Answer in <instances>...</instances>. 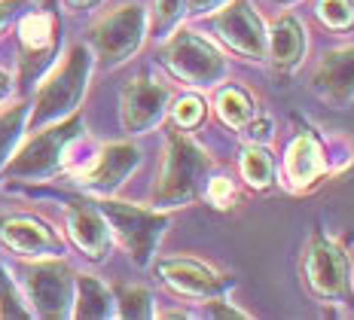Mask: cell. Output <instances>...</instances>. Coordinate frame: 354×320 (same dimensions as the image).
I'll list each match as a JSON object with an SVG mask.
<instances>
[{
	"label": "cell",
	"mask_w": 354,
	"mask_h": 320,
	"mask_svg": "<svg viewBox=\"0 0 354 320\" xmlns=\"http://www.w3.org/2000/svg\"><path fill=\"white\" fill-rule=\"evenodd\" d=\"M162 62L171 77L196 88H211L226 77V58L220 49L193 31H177L162 49Z\"/></svg>",
	"instance_id": "obj_7"
},
{
	"label": "cell",
	"mask_w": 354,
	"mask_h": 320,
	"mask_svg": "<svg viewBox=\"0 0 354 320\" xmlns=\"http://www.w3.org/2000/svg\"><path fill=\"white\" fill-rule=\"evenodd\" d=\"M183 16V0H156V12H153V34L165 37Z\"/></svg>",
	"instance_id": "obj_25"
},
{
	"label": "cell",
	"mask_w": 354,
	"mask_h": 320,
	"mask_svg": "<svg viewBox=\"0 0 354 320\" xmlns=\"http://www.w3.org/2000/svg\"><path fill=\"white\" fill-rule=\"evenodd\" d=\"M230 0H183V6H187V12H193V16H208V12L220 10V6H226Z\"/></svg>",
	"instance_id": "obj_31"
},
{
	"label": "cell",
	"mask_w": 354,
	"mask_h": 320,
	"mask_svg": "<svg viewBox=\"0 0 354 320\" xmlns=\"http://www.w3.org/2000/svg\"><path fill=\"white\" fill-rule=\"evenodd\" d=\"M241 174L254 189H269L275 180V162H272L269 150H263V144H250L241 153Z\"/></svg>",
	"instance_id": "obj_20"
},
{
	"label": "cell",
	"mask_w": 354,
	"mask_h": 320,
	"mask_svg": "<svg viewBox=\"0 0 354 320\" xmlns=\"http://www.w3.org/2000/svg\"><path fill=\"white\" fill-rule=\"evenodd\" d=\"M0 241L25 259L62 256V241H58V235L43 220L28 217V214L0 217Z\"/></svg>",
	"instance_id": "obj_15"
},
{
	"label": "cell",
	"mask_w": 354,
	"mask_h": 320,
	"mask_svg": "<svg viewBox=\"0 0 354 320\" xmlns=\"http://www.w3.org/2000/svg\"><path fill=\"white\" fill-rule=\"evenodd\" d=\"M327 174V159H324V147L315 131L302 129L297 138L290 140L284 156V177L290 189H312L321 177Z\"/></svg>",
	"instance_id": "obj_17"
},
{
	"label": "cell",
	"mask_w": 354,
	"mask_h": 320,
	"mask_svg": "<svg viewBox=\"0 0 354 320\" xmlns=\"http://www.w3.org/2000/svg\"><path fill=\"white\" fill-rule=\"evenodd\" d=\"M64 217H68V235L77 244V250L92 263H101L110 250V226L98 205L86 198H68Z\"/></svg>",
	"instance_id": "obj_14"
},
{
	"label": "cell",
	"mask_w": 354,
	"mask_h": 320,
	"mask_svg": "<svg viewBox=\"0 0 354 320\" xmlns=\"http://www.w3.org/2000/svg\"><path fill=\"white\" fill-rule=\"evenodd\" d=\"M208 171H211V159L196 140H189L180 131H168L165 159H162L159 180L153 186V205L156 207L189 205L202 192Z\"/></svg>",
	"instance_id": "obj_2"
},
{
	"label": "cell",
	"mask_w": 354,
	"mask_h": 320,
	"mask_svg": "<svg viewBox=\"0 0 354 320\" xmlns=\"http://www.w3.org/2000/svg\"><path fill=\"white\" fill-rule=\"evenodd\" d=\"M138 165H141V150L135 144H107L86 168H80L73 174V180L88 192L110 196L129 180V174Z\"/></svg>",
	"instance_id": "obj_13"
},
{
	"label": "cell",
	"mask_w": 354,
	"mask_h": 320,
	"mask_svg": "<svg viewBox=\"0 0 354 320\" xmlns=\"http://www.w3.org/2000/svg\"><path fill=\"white\" fill-rule=\"evenodd\" d=\"M116 305H120V317H153V296L144 287H122Z\"/></svg>",
	"instance_id": "obj_23"
},
{
	"label": "cell",
	"mask_w": 354,
	"mask_h": 320,
	"mask_svg": "<svg viewBox=\"0 0 354 320\" xmlns=\"http://www.w3.org/2000/svg\"><path fill=\"white\" fill-rule=\"evenodd\" d=\"M302 274L318 299L342 302L351 296V263L345 250L324 232H312L302 250Z\"/></svg>",
	"instance_id": "obj_6"
},
{
	"label": "cell",
	"mask_w": 354,
	"mask_h": 320,
	"mask_svg": "<svg viewBox=\"0 0 354 320\" xmlns=\"http://www.w3.org/2000/svg\"><path fill=\"white\" fill-rule=\"evenodd\" d=\"M168 101H171V88L156 83L150 77H138L122 88L120 98V122L129 135H144L159 119L165 116Z\"/></svg>",
	"instance_id": "obj_11"
},
{
	"label": "cell",
	"mask_w": 354,
	"mask_h": 320,
	"mask_svg": "<svg viewBox=\"0 0 354 320\" xmlns=\"http://www.w3.org/2000/svg\"><path fill=\"white\" fill-rule=\"evenodd\" d=\"M25 3V0H0V31L6 28V21L19 12V6Z\"/></svg>",
	"instance_id": "obj_32"
},
{
	"label": "cell",
	"mask_w": 354,
	"mask_h": 320,
	"mask_svg": "<svg viewBox=\"0 0 354 320\" xmlns=\"http://www.w3.org/2000/svg\"><path fill=\"white\" fill-rule=\"evenodd\" d=\"M98 211L104 214L110 232L120 238V244L129 250L131 263L135 265H147L153 259V253L159 247V238L168 229V214L159 211H144L138 205H125V202H95Z\"/></svg>",
	"instance_id": "obj_4"
},
{
	"label": "cell",
	"mask_w": 354,
	"mask_h": 320,
	"mask_svg": "<svg viewBox=\"0 0 354 320\" xmlns=\"http://www.w3.org/2000/svg\"><path fill=\"white\" fill-rule=\"evenodd\" d=\"M0 314L3 317H25V305H19V296L12 290V281L6 278L3 265H0Z\"/></svg>",
	"instance_id": "obj_27"
},
{
	"label": "cell",
	"mask_w": 354,
	"mask_h": 320,
	"mask_svg": "<svg viewBox=\"0 0 354 320\" xmlns=\"http://www.w3.org/2000/svg\"><path fill=\"white\" fill-rule=\"evenodd\" d=\"M25 122H28V104H12V107H6L0 113V168L16 153V144L21 140V131H25Z\"/></svg>",
	"instance_id": "obj_22"
},
{
	"label": "cell",
	"mask_w": 354,
	"mask_h": 320,
	"mask_svg": "<svg viewBox=\"0 0 354 320\" xmlns=\"http://www.w3.org/2000/svg\"><path fill=\"white\" fill-rule=\"evenodd\" d=\"M171 116H174V122L180 125V129H196V125L205 119V104L198 101L196 95H187V98H180L174 104Z\"/></svg>",
	"instance_id": "obj_26"
},
{
	"label": "cell",
	"mask_w": 354,
	"mask_h": 320,
	"mask_svg": "<svg viewBox=\"0 0 354 320\" xmlns=\"http://www.w3.org/2000/svg\"><path fill=\"white\" fill-rule=\"evenodd\" d=\"M58 16L49 10L31 12L21 19L19 25V43H21V83L31 86L43 70L53 64L55 52H58Z\"/></svg>",
	"instance_id": "obj_9"
},
{
	"label": "cell",
	"mask_w": 354,
	"mask_h": 320,
	"mask_svg": "<svg viewBox=\"0 0 354 320\" xmlns=\"http://www.w3.org/2000/svg\"><path fill=\"white\" fill-rule=\"evenodd\" d=\"M159 278L165 281V287H171L174 293L189 296V299H211V296H223L235 281L230 274L214 272L211 265L198 263V259L187 256H171L156 263Z\"/></svg>",
	"instance_id": "obj_12"
},
{
	"label": "cell",
	"mask_w": 354,
	"mask_h": 320,
	"mask_svg": "<svg viewBox=\"0 0 354 320\" xmlns=\"http://www.w3.org/2000/svg\"><path fill=\"white\" fill-rule=\"evenodd\" d=\"M217 113L226 125H232V129H245L250 119L257 116V110H254V101H250L241 88L230 86L217 95Z\"/></svg>",
	"instance_id": "obj_21"
},
{
	"label": "cell",
	"mask_w": 354,
	"mask_h": 320,
	"mask_svg": "<svg viewBox=\"0 0 354 320\" xmlns=\"http://www.w3.org/2000/svg\"><path fill=\"white\" fill-rule=\"evenodd\" d=\"M272 3H281V6H290V3H299V0H272Z\"/></svg>",
	"instance_id": "obj_35"
},
{
	"label": "cell",
	"mask_w": 354,
	"mask_h": 320,
	"mask_svg": "<svg viewBox=\"0 0 354 320\" xmlns=\"http://www.w3.org/2000/svg\"><path fill=\"white\" fill-rule=\"evenodd\" d=\"M19 281L28 293V302L34 305V314H40V317H71L73 314L77 274L58 256L25 263Z\"/></svg>",
	"instance_id": "obj_5"
},
{
	"label": "cell",
	"mask_w": 354,
	"mask_h": 320,
	"mask_svg": "<svg viewBox=\"0 0 354 320\" xmlns=\"http://www.w3.org/2000/svg\"><path fill=\"white\" fill-rule=\"evenodd\" d=\"M6 92H10V77H6V73L0 70V101L6 98Z\"/></svg>",
	"instance_id": "obj_34"
},
{
	"label": "cell",
	"mask_w": 354,
	"mask_h": 320,
	"mask_svg": "<svg viewBox=\"0 0 354 320\" xmlns=\"http://www.w3.org/2000/svg\"><path fill=\"white\" fill-rule=\"evenodd\" d=\"M312 88L321 101L345 107L354 101V46L330 49L312 70Z\"/></svg>",
	"instance_id": "obj_16"
},
{
	"label": "cell",
	"mask_w": 354,
	"mask_h": 320,
	"mask_svg": "<svg viewBox=\"0 0 354 320\" xmlns=\"http://www.w3.org/2000/svg\"><path fill=\"white\" fill-rule=\"evenodd\" d=\"M80 131H83V119L77 113L37 129L34 135L12 153V159H6V165L0 168V177H3V180H28V183L53 177L55 171L62 168L64 153H68V147L80 138Z\"/></svg>",
	"instance_id": "obj_1"
},
{
	"label": "cell",
	"mask_w": 354,
	"mask_h": 320,
	"mask_svg": "<svg viewBox=\"0 0 354 320\" xmlns=\"http://www.w3.org/2000/svg\"><path fill=\"white\" fill-rule=\"evenodd\" d=\"M88 73H92V52H88V46H73L68 58L49 73V79L37 92L34 113L28 119L31 131L43 129V125H53L77 110V104L86 95Z\"/></svg>",
	"instance_id": "obj_3"
},
{
	"label": "cell",
	"mask_w": 354,
	"mask_h": 320,
	"mask_svg": "<svg viewBox=\"0 0 354 320\" xmlns=\"http://www.w3.org/2000/svg\"><path fill=\"white\" fill-rule=\"evenodd\" d=\"M266 58L281 73H290L306 58V28L293 16L278 19L266 34Z\"/></svg>",
	"instance_id": "obj_18"
},
{
	"label": "cell",
	"mask_w": 354,
	"mask_h": 320,
	"mask_svg": "<svg viewBox=\"0 0 354 320\" xmlns=\"http://www.w3.org/2000/svg\"><path fill=\"white\" fill-rule=\"evenodd\" d=\"M205 317H235V320H245L248 314L239 308H232L226 299H220V296H211V302H205Z\"/></svg>",
	"instance_id": "obj_29"
},
{
	"label": "cell",
	"mask_w": 354,
	"mask_h": 320,
	"mask_svg": "<svg viewBox=\"0 0 354 320\" xmlns=\"http://www.w3.org/2000/svg\"><path fill=\"white\" fill-rule=\"evenodd\" d=\"M318 19L333 31H345L354 25V3L351 0H318Z\"/></svg>",
	"instance_id": "obj_24"
},
{
	"label": "cell",
	"mask_w": 354,
	"mask_h": 320,
	"mask_svg": "<svg viewBox=\"0 0 354 320\" xmlns=\"http://www.w3.org/2000/svg\"><path fill=\"white\" fill-rule=\"evenodd\" d=\"M113 314V296L92 274H80L77 278V293H73V317L98 320Z\"/></svg>",
	"instance_id": "obj_19"
},
{
	"label": "cell",
	"mask_w": 354,
	"mask_h": 320,
	"mask_svg": "<svg viewBox=\"0 0 354 320\" xmlns=\"http://www.w3.org/2000/svg\"><path fill=\"white\" fill-rule=\"evenodd\" d=\"M205 196H208V202L214 207H230L235 192H232V183L226 180V177H214V180H208V186H205Z\"/></svg>",
	"instance_id": "obj_28"
},
{
	"label": "cell",
	"mask_w": 354,
	"mask_h": 320,
	"mask_svg": "<svg viewBox=\"0 0 354 320\" xmlns=\"http://www.w3.org/2000/svg\"><path fill=\"white\" fill-rule=\"evenodd\" d=\"M64 3H68L71 10H95L101 0H64Z\"/></svg>",
	"instance_id": "obj_33"
},
{
	"label": "cell",
	"mask_w": 354,
	"mask_h": 320,
	"mask_svg": "<svg viewBox=\"0 0 354 320\" xmlns=\"http://www.w3.org/2000/svg\"><path fill=\"white\" fill-rule=\"evenodd\" d=\"M147 34V10L141 3H125L104 16L88 31V46L95 49L101 68H116L129 62L144 43Z\"/></svg>",
	"instance_id": "obj_8"
},
{
	"label": "cell",
	"mask_w": 354,
	"mask_h": 320,
	"mask_svg": "<svg viewBox=\"0 0 354 320\" xmlns=\"http://www.w3.org/2000/svg\"><path fill=\"white\" fill-rule=\"evenodd\" d=\"M245 135H248V140H250V144H266V140H269L272 138V122H269V119H250V122L245 125Z\"/></svg>",
	"instance_id": "obj_30"
},
{
	"label": "cell",
	"mask_w": 354,
	"mask_h": 320,
	"mask_svg": "<svg viewBox=\"0 0 354 320\" xmlns=\"http://www.w3.org/2000/svg\"><path fill=\"white\" fill-rule=\"evenodd\" d=\"M211 25L214 34L232 52H239L241 58H250V62H263L266 58V28L260 16L250 10L248 0H232V3L220 6V12L214 16Z\"/></svg>",
	"instance_id": "obj_10"
}]
</instances>
